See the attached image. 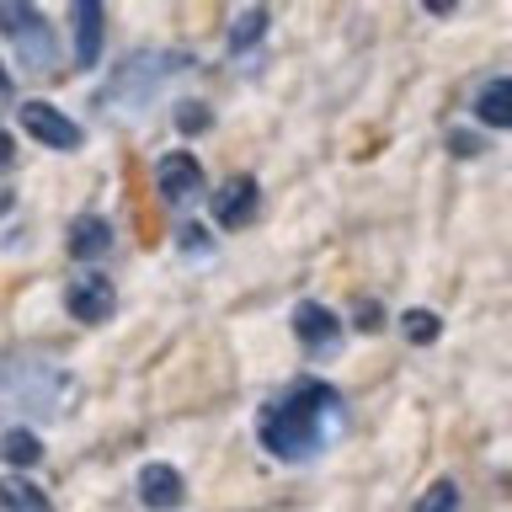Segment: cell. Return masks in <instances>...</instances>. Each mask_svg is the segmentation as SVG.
Masks as SVG:
<instances>
[{"label": "cell", "mask_w": 512, "mask_h": 512, "mask_svg": "<svg viewBox=\"0 0 512 512\" xmlns=\"http://www.w3.org/2000/svg\"><path fill=\"white\" fill-rule=\"evenodd\" d=\"M342 427H347V406L326 379H294L283 395H272L256 411V438H262V448L272 459H288V464L326 454Z\"/></svg>", "instance_id": "cell-1"}, {"label": "cell", "mask_w": 512, "mask_h": 512, "mask_svg": "<svg viewBox=\"0 0 512 512\" xmlns=\"http://www.w3.org/2000/svg\"><path fill=\"white\" fill-rule=\"evenodd\" d=\"M75 406V379L43 358H11L0 368V416L54 422Z\"/></svg>", "instance_id": "cell-2"}, {"label": "cell", "mask_w": 512, "mask_h": 512, "mask_svg": "<svg viewBox=\"0 0 512 512\" xmlns=\"http://www.w3.org/2000/svg\"><path fill=\"white\" fill-rule=\"evenodd\" d=\"M0 32L16 43V54L32 75H54L59 70V43H54V27H48L43 11L22 6V0H6L0 6Z\"/></svg>", "instance_id": "cell-3"}, {"label": "cell", "mask_w": 512, "mask_h": 512, "mask_svg": "<svg viewBox=\"0 0 512 512\" xmlns=\"http://www.w3.org/2000/svg\"><path fill=\"white\" fill-rule=\"evenodd\" d=\"M182 64H187L182 54H134V59L118 70V80H112V96H107V102H112V107H144V102L155 96L160 80H166L171 70H182Z\"/></svg>", "instance_id": "cell-4"}, {"label": "cell", "mask_w": 512, "mask_h": 512, "mask_svg": "<svg viewBox=\"0 0 512 512\" xmlns=\"http://www.w3.org/2000/svg\"><path fill=\"white\" fill-rule=\"evenodd\" d=\"M294 336H299V347L310 352V358H336V352H342V320H336L326 304H315V299H299Z\"/></svg>", "instance_id": "cell-5"}, {"label": "cell", "mask_w": 512, "mask_h": 512, "mask_svg": "<svg viewBox=\"0 0 512 512\" xmlns=\"http://www.w3.org/2000/svg\"><path fill=\"white\" fill-rule=\"evenodd\" d=\"M64 304H70V315L80 326H102V320H112V310H118V288H112V278H102V272H80V278L64 288Z\"/></svg>", "instance_id": "cell-6"}, {"label": "cell", "mask_w": 512, "mask_h": 512, "mask_svg": "<svg viewBox=\"0 0 512 512\" xmlns=\"http://www.w3.org/2000/svg\"><path fill=\"white\" fill-rule=\"evenodd\" d=\"M155 187H160V198H166L171 208L198 203V192H203V166H198V155H187V150L160 155V160H155Z\"/></svg>", "instance_id": "cell-7"}, {"label": "cell", "mask_w": 512, "mask_h": 512, "mask_svg": "<svg viewBox=\"0 0 512 512\" xmlns=\"http://www.w3.org/2000/svg\"><path fill=\"white\" fill-rule=\"evenodd\" d=\"M22 128L38 144H48V150H80V123H70L59 107H48V102H22Z\"/></svg>", "instance_id": "cell-8"}, {"label": "cell", "mask_w": 512, "mask_h": 512, "mask_svg": "<svg viewBox=\"0 0 512 512\" xmlns=\"http://www.w3.org/2000/svg\"><path fill=\"white\" fill-rule=\"evenodd\" d=\"M256 208H262V187H256V176H230L219 192H214V219L224 230H246L256 219Z\"/></svg>", "instance_id": "cell-9"}, {"label": "cell", "mask_w": 512, "mask_h": 512, "mask_svg": "<svg viewBox=\"0 0 512 512\" xmlns=\"http://www.w3.org/2000/svg\"><path fill=\"white\" fill-rule=\"evenodd\" d=\"M70 22H75V64L91 70V64L102 59V6H96V0H75Z\"/></svg>", "instance_id": "cell-10"}, {"label": "cell", "mask_w": 512, "mask_h": 512, "mask_svg": "<svg viewBox=\"0 0 512 512\" xmlns=\"http://www.w3.org/2000/svg\"><path fill=\"white\" fill-rule=\"evenodd\" d=\"M182 475L171 470V464H144L139 470V502L155 507V512H171L176 502H182Z\"/></svg>", "instance_id": "cell-11"}, {"label": "cell", "mask_w": 512, "mask_h": 512, "mask_svg": "<svg viewBox=\"0 0 512 512\" xmlns=\"http://www.w3.org/2000/svg\"><path fill=\"white\" fill-rule=\"evenodd\" d=\"M107 251H112V224L107 219L86 214V219L70 224V256L75 262H96V256H107Z\"/></svg>", "instance_id": "cell-12"}, {"label": "cell", "mask_w": 512, "mask_h": 512, "mask_svg": "<svg viewBox=\"0 0 512 512\" xmlns=\"http://www.w3.org/2000/svg\"><path fill=\"white\" fill-rule=\"evenodd\" d=\"M262 38H267V11H240L230 32V59L240 70H251V54H262Z\"/></svg>", "instance_id": "cell-13"}, {"label": "cell", "mask_w": 512, "mask_h": 512, "mask_svg": "<svg viewBox=\"0 0 512 512\" xmlns=\"http://www.w3.org/2000/svg\"><path fill=\"white\" fill-rule=\"evenodd\" d=\"M475 118L486 128H507L512 123V80H486V91L475 96Z\"/></svg>", "instance_id": "cell-14"}, {"label": "cell", "mask_w": 512, "mask_h": 512, "mask_svg": "<svg viewBox=\"0 0 512 512\" xmlns=\"http://www.w3.org/2000/svg\"><path fill=\"white\" fill-rule=\"evenodd\" d=\"M0 459H6L11 470H27V464L43 459V438L32 427H6L0 432Z\"/></svg>", "instance_id": "cell-15"}, {"label": "cell", "mask_w": 512, "mask_h": 512, "mask_svg": "<svg viewBox=\"0 0 512 512\" xmlns=\"http://www.w3.org/2000/svg\"><path fill=\"white\" fill-rule=\"evenodd\" d=\"M0 512H54V507L27 475H6L0 480Z\"/></svg>", "instance_id": "cell-16"}, {"label": "cell", "mask_w": 512, "mask_h": 512, "mask_svg": "<svg viewBox=\"0 0 512 512\" xmlns=\"http://www.w3.org/2000/svg\"><path fill=\"white\" fill-rule=\"evenodd\" d=\"M400 331H406V342L427 347V342H438V336H443V320L432 315V310H406V320H400Z\"/></svg>", "instance_id": "cell-17"}, {"label": "cell", "mask_w": 512, "mask_h": 512, "mask_svg": "<svg viewBox=\"0 0 512 512\" xmlns=\"http://www.w3.org/2000/svg\"><path fill=\"white\" fill-rule=\"evenodd\" d=\"M416 512H459V486H454V480H438V486H427V496L416 502Z\"/></svg>", "instance_id": "cell-18"}, {"label": "cell", "mask_w": 512, "mask_h": 512, "mask_svg": "<svg viewBox=\"0 0 512 512\" xmlns=\"http://www.w3.org/2000/svg\"><path fill=\"white\" fill-rule=\"evenodd\" d=\"M176 118H182L187 134H203V128L214 123V118H208V107H198V102H182V107H176Z\"/></svg>", "instance_id": "cell-19"}, {"label": "cell", "mask_w": 512, "mask_h": 512, "mask_svg": "<svg viewBox=\"0 0 512 512\" xmlns=\"http://www.w3.org/2000/svg\"><path fill=\"white\" fill-rule=\"evenodd\" d=\"M182 251L187 256H208V251H214V240H208L198 224H182Z\"/></svg>", "instance_id": "cell-20"}, {"label": "cell", "mask_w": 512, "mask_h": 512, "mask_svg": "<svg viewBox=\"0 0 512 512\" xmlns=\"http://www.w3.org/2000/svg\"><path fill=\"white\" fill-rule=\"evenodd\" d=\"M11 160H16V144H11V134H6V128H0V171H6Z\"/></svg>", "instance_id": "cell-21"}, {"label": "cell", "mask_w": 512, "mask_h": 512, "mask_svg": "<svg viewBox=\"0 0 512 512\" xmlns=\"http://www.w3.org/2000/svg\"><path fill=\"white\" fill-rule=\"evenodd\" d=\"M358 326H363V331L379 326V310H374V304H363V310H358Z\"/></svg>", "instance_id": "cell-22"}, {"label": "cell", "mask_w": 512, "mask_h": 512, "mask_svg": "<svg viewBox=\"0 0 512 512\" xmlns=\"http://www.w3.org/2000/svg\"><path fill=\"white\" fill-rule=\"evenodd\" d=\"M454 150H459V155H480V139H464V134H454Z\"/></svg>", "instance_id": "cell-23"}, {"label": "cell", "mask_w": 512, "mask_h": 512, "mask_svg": "<svg viewBox=\"0 0 512 512\" xmlns=\"http://www.w3.org/2000/svg\"><path fill=\"white\" fill-rule=\"evenodd\" d=\"M6 96H11V80H6V70H0V107H6Z\"/></svg>", "instance_id": "cell-24"}]
</instances>
